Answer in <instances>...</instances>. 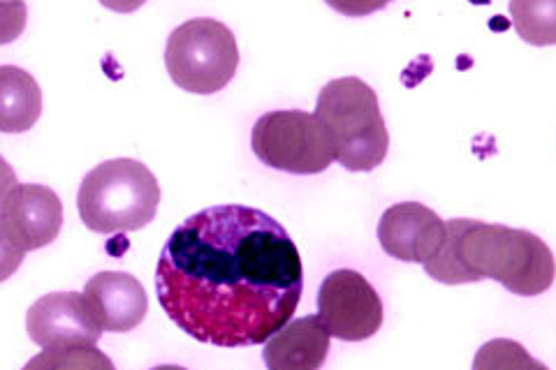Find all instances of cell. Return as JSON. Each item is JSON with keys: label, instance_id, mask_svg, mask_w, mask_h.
Wrapping results in <instances>:
<instances>
[{"label": "cell", "instance_id": "1", "mask_svg": "<svg viewBox=\"0 0 556 370\" xmlns=\"http://www.w3.org/2000/svg\"><path fill=\"white\" fill-rule=\"evenodd\" d=\"M155 294L190 339L214 347H253L298 310L302 257L286 227L265 210L212 206L186 218L165 241Z\"/></svg>", "mask_w": 556, "mask_h": 370}, {"label": "cell", "instance_id": "2", "mask_svg": "<svg viewBox=\"0 0 556 370\" xmlns=\"http://www.w3.org/2000/svg\"><path fill=\"white\" fill-rule=\"evenodd\" d=\"M422 267L443 285L490 278L517 296H538L554 283V255L541 237L471 218L447 220L441 251Z\"/></svg>", "mask_w": 556, "mask_h": 370}, {"label": "cell", "instance_id": "3", "mask_svg": "<svg viewBox=\"0 0 556 370\" xmlns=\"http://www.w3.org/2000/svg\"><path fill=\"white\" fill-rule=\"evenodd\" d=\"M159 179L132 157L100 163L84 176L77 192L79 218L96 234L144 229L159 214Z\"/></svg>", "mask_w": 556, "mask_h": 370}, {"label": "cell", "instance_id": "4", "mask_svg": "<svg viewBox=\"0 0 556 370\" xmlns=\"http://www.w3.org/2000/svg\"><path fill=\"white\" fill-rule=\"evenodd\" d=\"M316 116L329 132L334 161L348 171H374L390 149V132L378 95L359 77H341L323 86Z\"/></svg>", "mask_w": 556, "mask_h": 370}, {"label": "cell", "instance_id": "5", "mask_svg": "<svg viewBox=\"0 0 556 370\" xmlns=\"http://www.w3.org/2000/svg\"><path fill=\"white\" fill-rule=\"evenodd\" d=\"M165 65L169 79L186 93H218L235 79L239 67L235 33L216 20H190L172 30Z\"/></svg>", "mask_w": 556, "mask_h": 370}, {"label": "cell", "instance_id": "6", "mask_svg": "<svg viewBox=\"0 0 556 370\" xmlns=\"http://www.w3.org/2000/svg\"><path fill=\"white\" fill-rule=\"evenodd\" d=\"M251 146L260 163L288 174H323L334 163V146L316 114L281 110L260 116Z\"/></svg>", "mask_w": 556, "mask_h": 370}, {"label": "cell", "instance_id": "7", "mask_svg": "<svg viewBox=\"0 0 556 370\" xmlns=\"http://www.w3.org/2000/svg\"><path fill=\"white\" fill-rule=\"evenodd\" d=\"M318 317L329 336L359 343L380 331L386 308L367 278L353 269H337L320 285Z\"/></svg>", "mask_w": 556, "mask_h": 370}, {"label": "cell", "instance_id": "8", "mask_svg": "<svg viewBox=\"0 0 556 370\" xmlns=\"http://www.w3.org/2000/svg\"><path fill=\"white\" fill-rule=\"evenodd\" d=\"M26 331L42 349L98 345L102 329L79 292H51L26 312Z\"/></svg>", "mask_w": 556, "mask_h": 370}, {"label": "cell", "instance_id": "9", "mask_svg": "<svg viewBox=\"0 0 556 370\" xmlns=\"http://www.w3.org/2000/svg\"><path fill=\"white\" fill-rule=\"evenodd\" d=\"M378 241L386 255L399 261L425 264L441 251L445 222L425 204L402 202L390 206L378 222Z\"/></svg>", "mask_w": 556, "mask_h": 370}, {"label": "cell", "instance_id": "10", "mask_svg": "<svg viewBox=\"0 0 556 370\" xmlns=\"http://www.w3.org/2000/svg\"><path fill=\"white\" fill-rule=\"evenodd\" d=\"M0 218L26 253L40 251L61 234L63 204L56 192L47 186L16 183Z\"/></svg>", "mask_w": 556, "mask_h": 370}, {"label": "cell", "instance_id": "11", "mask_svg": "<svg viewBox=\"0 0 556 370\" xmlns=\"http://www.w3.org/2000/svg\"><path fill=\"white\" fill-rule=\"evenodd\" d=\"M84 296L102 331L126 333L144 322L149 296L139 280L126 271H100L84 288Z\"/></svg>", "mask_w": 556, "mask_h": 370}, {"label": "cell", "instance_id": "12", "mask_svg": "<svg viewBox=\"0 0 556 370\" xmlns=\"http://www.w3.org/2000/svg\"><path fill=\"white\" fill-rule=\"evenodd\" d=\"M329 331L318 315L286 322L265 341V363L269 370H316L329 355Z\"/></svg>", "mask_w": 556, "mask_h": 370}, {"label": "cell", "instance_id": "13", "mask_svg": "<svg viewBox=\"0 0 556 370\" xmlns=\"http://www.w3.org/2000/svg\"><path fill=\"white\" fill-rule=\"evenodd\" d=\"M42 114V91L26 69L0 65V132H28Z\"/></svg>", "mask_w": 556, "mask_h": 370}, {"label": "cell", "instance_id": "14", "mask_svg": "<svg viewBox=\"0 0 556 370\" xmlns=\"http://www.w3.org/2000/svg\"><path fill=\"white\" fill-rule=\"evenodd\" d=\"M510 16L525 42L533 47L556 42V0H510Z\"/></svg>", "mask_w": 556, "mask_h": 370}, {"label": "cell", "instance_id": "15", "mask_svg": "<svg viewBox=\"0 0 556 370\" xmlns=\"http://www.w3.org/2000/svg\"><path fill=\"white\" fill-rule=\"evenodd\" d=\"M26 368H49V370H73V368H104L114 370L112 359H108L102 352L91 347H67V349H45L40 357H35L26 363Z\"/></svg>", "mask_w": 556, "mask_h": 370}, {"label": "cell", "instance_id": "16", "mask_svg": "<svg viewBox=\"0 0 556 370\" xmlns=\"http://www.w3.org/2000/svg\"><path fill=\"white\" fill-rule=\"evenodd\" d=\"M476 370H498V368H513V370H547L543 363H538L535 359L529 357V352L513 343V341H492L480 347L476 363Z\"/></svg>", "mask_w": 556, "mask_h": 370}, {"label": "cell", "instance_id": "17", "mask_svg": "<svg viewBox=\"0 0 556 370\" xmlns=\"http://www.w3.org/2000/svg\"><path fill=\"white\" fill-rule=\"evenodd\" d=\"M26 24L28 8L24 0H0V47L20 38Z\"/></svg>", "mask_w": 556, "mask_h": 370}, {"label": "cell", "instance_id": "18", "mask_svg": "<svg viewBox=\"0 0 556 370\" xmlns=\"http://www.w3.org/2000/svg\"><path fill=\"white\" fill-rule=\"evenodd\" d=\"M24 257H26V251L16 243L8 225L3 222V218H0V283H5L8 278H12L16 271H20Z\"/></svg>", "mask_w": 556, "mask_h": 370}, {"label": "cell", "instance_id": "19", "mask_svg": "<svg viewBox=\"0 0 556 370\" xmlns=\"http://www.w3.org/2000/svg\"><path fill=\"white\" fill-rule=\"evenodd\" d=\"M325 3L343 16L359 20V16H369L374 12L386 10L392 0H325Z\"/></svg>", "mask_w": 556, "mask_h": 370}, {"label": "cell", "instance_id": "20", "mask_svg": "<svg viewBox=\"0 0 556 370\" xmlns=\"http://www.w3.org/2000/svg\"><path fill=\"white\" fill-rule=\"evenodd\" d=\"M16 183H20V181H16V174H14V169L10 167V163L5 161V157L0 155V214H3L5 202H8L10 192L14 190V186H16Z\"/></svg>", "mask_w": 556, "mask_h": 370}, {"label": "cell", "instance_id": "21", "mask_svg": "<svg viewBox=\"0 0 556 370\" xmlns=\"http://www.w3.org/2000/svg\"><path fill=\"white\" fill-rule=\"evenodd\" d=\"M147 3V0H100L102 8H108L118 14H130Z\"/></svg>", "mask_w": 556, "mask_h": 370}]
</instances>
